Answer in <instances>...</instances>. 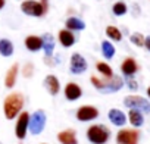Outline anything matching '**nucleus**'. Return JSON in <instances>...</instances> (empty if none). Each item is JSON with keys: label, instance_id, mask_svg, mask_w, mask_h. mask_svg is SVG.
Returning a JSON list of instances; mask_svg holds the SVG:
<instances>
[{"label": "nucleus", "instance_id": "nucleus-13", "mask_svg": "<svg viewBox=\"0 0 150 144\" xmlns=\"http://www.w3.org/2000/svg\"><path fill=\"white\" fill-rule=\"evenodd\" d=\"M44 87L50 96H57L60 91V83H59L57 77H54V75H47L44 78Z\"/></svg>", "mask_w": 150, "mask_h": 144}, {"label": "nucleus", "instance_id": "nucleus-27", "mask_svg": "<svg viewBox=\"0 0 150 144\" xmlns=\"http://www.w3.org/2000/svg\"><path fill=\"white\" fill-rule=\"evenodd\" d=\"M34 75V65L33 63H25L24 68H22V77L24 78H31Z\"/></svg>", "mask_w": 150, "mask_h": 144}, {"label": "nucleus", "instance_id": "nucleus-17", "mask_svg": "<svg viewBox=\"0 0 150 144\" xmlns=\"http://www.w3.org/2000/svg\"><path fill=\"white\" fill-rule=\"evenodd\" d=\"M25 47L30 52H38L43 49V40L38 35H28L25 38Z\"/></svg>", "mask_w": 150, "mask_h": 144}, {"label": "nucleus", "instance_id": "nucleus-15", "mask_svg": "<svg viewBox=\"0 0 150 144\" xmlns=\"http://www.w3.org/2000/svg\"><path fill=\"white\" fill-rule=\"evenodd\" d=\"M108 118L115 126H124L127 124V115L119 109H110L108 113Z\"/></svg>", "mask_w": 150, "mask_h": 144}, {"label": "nucleus", "instance_id": "nucleus-29", "mask_svg": "<svg viewBox=\"0 0 150 144\" xmlns=\"http://www.w3.org/2000/svg\"><path fill=\"white\" fill-rule=\"evenodd\" d=\"M127 85H128V88L132 90V91H137V88H138V84H137V81H135L132 77H127Z\"/></svg>", "mask_w": 150, "mask_h": 144}, {"label": "nucleus", "instance_id": "nucleus-21", "mask_svg": "<svg viewBox=\"0 0 150 144\" xmlns=\"http://www.w3.org/2000/svg\"><path fill=\"white\" fill-rule=\"evenodd\" d=\"M128 121L132 126H141L143 122H144V116L140 110H135V109H129L128 112Z\"/></svg>", "mask_w": 150, "mask_h": 144}, {"label": "nucleus", "instance_id": "nucleus-9", "mask_svg": "<svg viewBox=\"0 0 150 144\" xmlns=\"http://www.w3.org/2000/svg\"><path fill=\"white\" fill-rule=\"evenodd\" d=\"M28 124H30V113L28 112H21L18 115L16 124H15V135L18 140H24L28 132Z\"/></svg>", "mask_w": 150, "mask_h": 144}, {"label": "nucleus", "instance_id": "nucleus-25", "mask_svg": "<svg viewBox=\"0 0 150 144\" xmlns=\"http://www.w3.org/2000/svg\"><path fill=\"white\" fill-rule=\"evenodd\" d=\"M106 35L110 40H113V41H121V38H122V32L116 27H113V25H109L106 28Z\"/></svg>", "mask_w": 150, "mask_h": 144}, {"label": "nucleus", "instance_id": "nucleus-4", "mask_svg": "<svg viewBox=\"0 0 150 144\" xmlns=\"http://www.w3.org/2000/svg\"><path fill=\"white\" fill-rule=\"evenodd\" d=\"M46 122H47V116H46L44 110L38 109V110H35L33 115H30L28 131H30L33 135H40V134L44 131Z\"/></svg>", "mask_w": 150, "mask_h": 144}, {"label": "nucleus", "instance_id": "nucleus-33", "mask_svg": "<svg viewBox=\"0 0 150 144\" xmlns=\"http://www.w3.org/2000/svg\"><path fill=\"white\" fill-rule=\"evenodd\" d=\"M0 144H2V143H0Z\"/></svg>", "mask_w": 150, "mask_h": 144}, {"label": "nucleus", "instance_id": "nucleus-6", "mask_svg": "<svg viewBox=\"0 0 150 144\" xmlns=\"http://www.w3.org/2000/svg\"><path fill=\"white\" fill-rule=\"evenodd\" d=\"M21 11L25 13V15H30V16H43L47 13V11L43 8V5L37 0H25L21 5Z\"/></svg>", "mask_w": 150, "mask_h": 144}, {"label": "nucleus", "instance_id": "nucleus-30", "mask_svg": "<svg viewBox=\"0 0 150 144\" xmlns=\"http://www.w3.org/2000/svg\"><path fill=\"white\" fill-rule=\"evenodd\" d=\"M144 46H146V47H147V50L150 52V35L144 38Z\"/></svg>", "mask_w": 150, "mask_h": 144}, {"label": "nucleus", "instance_id": "nucleus-14", "mask_svg": "<svg viewBox=\"0 0 150 144\" xmlns=\"http://www.w3.org/2000/svg\"><path fill=\"white\" fill-rule=\"evenodd\" d=\"M57 140L60 144H78V138H77V132L74 129H63L57 134Z\"/></svg>", "mask_w": 150, "mask_h": 144}, {"label": "nucleus", "instance_id": "nucleus-24", "mask_svg": "<svg viewBox=\"0 0 150 144\" xmlns=\"http://www.w3.org/2000/svg\"><path fill=\"white\" fill-rule=\"evenodd\" d=\"M102 53L105 59H112L115 56V46L110 41H102Z\"/></svg>", "mask_w": 150, "mask_h": 144}, {"label": "nucleus", "instance_id": "nucleus-23", "mask_svg": "<svg viewBox=\"0 0 150 144\" xmlns=\"http://www.w3.org/2000/svg\"><path fill=\"white\" fill-rule=\"evenodd\" d=\"M96 69L103 75V78H110V77H113V71H112V68H110L106 62H97V63H96Z\"/></svg>", "mask_w": 150, "mask_h": 144}, {"label": "nucleus", "instance_id": "nucleus-8", "mask_svg": "<svg viewBox=\"0 0 150 144\" xmlns=\"http://www.w3.org/2000/svg\"><path fill=\"white\" fill-rule=\"evenodd\" d=\"M88 68V63L87 60L80 54V53H74L71 56V60H69V71L71 74L74 75H80V74H84Z\"/></svg>", "mask_w": 150, "mask_h": 144}, {"label": "nucleus", "instance_id": "nucleus-12", "mask_svg": "<svg viewBox=\"0 0 150 144\" xmlns=\"http://www.w3.org/2000/svg\"><path fill=\"white\" fill-rule=\"evenodd\" d=\"M18 72H19V65L18 63H13L8 72H6V77H5V87L6 88H13L15 84H16V78H18Z\"/></svg>", "mask_w": 150, "mask_h": 144}, {"label": "nucleus", "instance_id": "nucleus-3", "mask_svg": "<svg viewBox=\"0 0 150 144\" xmlns=\"http://www.w3.org/2000/svg\"><path fill=\"white\" fill-rule=\"evenodd\" d=\"M110 138V131L108 126L102 124H96L88 126L87 129V140L91 144H106Z\"/></svg>", "mask_w": 150, "mask_h": 144}, {"label": "nucleus", "instance_id": "nucleus-16", "mask_svg": "<svg viewBox=\"0 0 150 144\" xmlns=\"http://www.w3.org/2000/svg\"><path fill=\"white\" fill-rule=\"evenodd\" d=\"M121 71H122V74L125 77H132L138 71V65H137V62L132 57H127L122 62V65H121Z\"/></svg>", "mask_w": 150, "mask_h": 144}, {"label": "nucleus", "instance_id": "nucleus-28", "mask_svg": "<svg viewBox=\"0 0 150 144\" xmlns=\"http://www.w3.org/2000/svg\"><path fill=\"white\" fill-rule=\"evenodd\" d=\"M129 40H131L132 44H135V46H138V47H143V46H144V37H143V34H140V32H134Z\"/></svg>", "mask_w": 150, "mask_h": 144}, {"label": "nucleus", "instance_id": "nucleus-5", "mask_svg": "<svg viewBox=\"0 0 150 144\" xmlns=\"http://www.w3.org/2000/svg\"><path fill=\"white\" fill-rule=\"evenodd\" d=\"M124 104L129 109L140 110L141 113H150V102L141 96H127L124 99Z\"/></svg>", "mask_w": 150, "mask_h": 144}, {"label": "nucleus", "instance_id": "nucleus-26", "mask_svg": "<svg viewBox=\"0 0 150 144\" xmlns=\"http://www.w3.org/2000/svg\"><path fill=\"white\" fill-rule=\"evenodd\" d=\"M112 12H113L116 16H122V15H125V13L128 12V8H127V5H125L124 2H116V3L112 6Z\"/></svg>", "mask_w": 150, "mask_h": 144}, {"label": "nucleus", "instance_id": "nucleus-7", "mask_svg": "<svg viewBox=\"0 0 150 144\" xmlns=\"http://www.w3.org/2000/svg\"><path fill=\"white\" fill-rule=\"evenodd\" d=\"M140 132L137 129H128L122 128L116 134V144H138Z\"/></svg>", "mask_w": 150, "mask_h": 144}, {"label": "nucleus", "instance_id": "nucleus-20", "mask_svg": "<svg viewBox=\"0 0 150 144\" xmlns=\"http://www.w3.org/2000/svg\"><path fill=\"white\" fill-rule=\"evenodd\" d=\"M65 27L66 30L69 31H83L86 28V22L81 21L80 18H75V16H71L65 21Z\"/></svg>", "mask_w": 150, "mask_h": 144}, {"label": "nucleus", "instance_id": "nucleus-1", "mask_svg": "<svg viewBox=\"0 0 150 144\" xmlns=\"http://www.w3.org/2000/svg\"><path fill=\"white\" fill-rule=\"evenodd\" d=\"M24 104H25V99H24L22 93L13 91V93L8 94L6 99H5V102H3V113H5V118L9 119V121L15 119V118L21 113Z\"/></svg>", "mask_w": 150, "mask_h": 144}, {"label": "nucleus", "instance_id": "nucleus-10", "mask_svg": "<svg viewBox=\"0 0 150 144\" xmlns=\"http://www.w3.org/2000/svg\"><path fill=\"white\" fill-rule=\"evenodd\" d=\"M99 118V109L94 106H81L77 110V119L80 122H90Z\"/></svg>", "mask_w": 150, "mask_h": 144}, {"label": "nucleus", "instance_id": "nucleus-31", "mask_svg": "<svg viewBox=\"0 0 150 144\" xmlns=\"http://www.w3.org/2000/svg\"><path fill=\"white\" fill-rule=\"evenodd\" d=\"M3 6H5V0H0V9H3Z\"/></svg>", "mask_w": 150, "mask_h": 144}, {"label": "nucleus", "instance_id": "nucleus-18", "mask_svg": "<svg viewBox=\"0 0 150 144\" xmlns=\"http://www.w3.org/2000/svg\"><path fill=\"white\" fill-rule=\"evenodd\" d=\"M41 40H43V50H44L46 57H52L53 50H54V37L47 32V34H44L41 37Z\"/></svg>", "mask_w": 150, "mask_h": 144}, {"label": "nucleus", "instance_id": "nucleus-19", "mask_svg": "<svg viewBox=\"0 0 150 144\" xmlns=\"http://www.w3.org/2000/svg\"><path fill=\"white\" fill-rule=\"evenodd\" d=\"M59 43L63 47H72L75 44V35L72 34V31L65 28V30L59 31Z\"/></svg>", "mask_w": 150, "mask_h": 144}, {"label": "nucleus", "instance_id": "nucleus-32", "mask_svg": "<svg viewBox=\"0 0 150 144\" xmlns=\"http://www.w3.org/2000/svg\"><path fill=\"white\" fill-rule=\"evenodd\" d=\"M147 96H149V97H150V87H149V88H147Z\"/></svg>", "mask_w": 150, "mask_h": 144}, {"label": "nucleus", "instance_id": "nucleus-11", "mask_svg": "<svg viewBox=\"0 0 150 144\" xmlns=\"http://www.w3.org/2000/svg\"><path fill=\"white\" fill-rule=\"evenodd\" d=\"M63 94H65V99L69 100V102H77L81 99L83 96V90L78 84L75 83H68L63 88Z\"/></svg>", "mask_w": 150, "mask_h": 144}, {"label": "nucleus", "instance_id": "nucleus-22", "mask_svg": "<svg viewBox=\"0 0 150 144\" xmlns=\"http://www.w3.org/2000/svg\"><path fill=\"white\" fill-rule=\"evenodd\" d=\"M0 54L3 57H9L13 54V43L8 38H2L0 40Z\"/></svg>", "mask_w": 150, "mask_h": 144}, {"label": "nucleus", "instance_id": "nucleus-2", "mask_svg": "<svg viewBox=\"0 0 150 144\" xmlns=\"http://www.w3.org/2000/svg\"><path fill=\"white\" fill-rule=\"evenodd\" d=\"M90 81H91V84L96 90H99L100 93H106V94L116 93L124 87V80L118 75H113L110 78H99V77L93 75L90 78Z\"/></svg>", "mask_w": 150, "mask_h": 144}]
</instances>
